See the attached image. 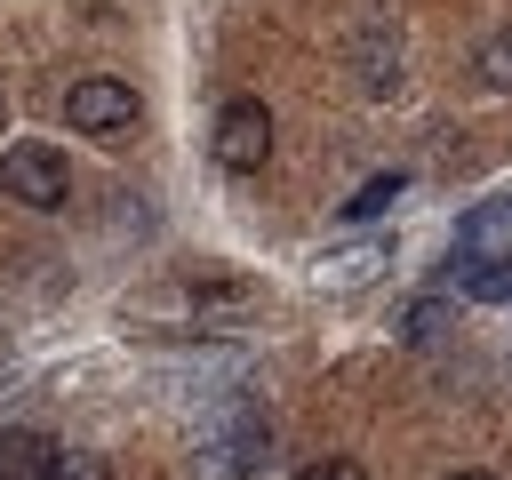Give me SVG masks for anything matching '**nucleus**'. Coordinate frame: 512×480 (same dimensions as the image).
I'll use <instances>...</instances> for the list:
<instances>
[{
	"instance_id": "f257e3e1",
	"label": "nucleus",
	"mask_w": 512,
	"mask_h": 480,
	"mask_svg": "<svg viewBox=\"0 0 512 480\" xmlns=\"http://www.w3.org/2000/svg\"><path fill=\"white\" fill-rule=\"evenodd\" d=\"M208 152H216L224 176H256V168L272 160V112H264L256 96H232V104L216 112V128H208Z\"/></svg>"
},
{
	"instance_id": "f03ea898",
	"label": "nucleus",
	"mask_w": 512,
	"mask_h": 480,
	"mask_svg": "<svg viewBox=\"0 0 512 480\" xmlns=\"http://www.w3.org/2000/svg\"><path fill=\"white\" fill-rule=\"evenodd\" d=\"M0 192H8L16 208H64L72 168H64L56 144H8V152H0Z\"/></svg>"
},
{
	"instance_id": "7ed1b4c3",
	"label": "nucleus",
	"mask_w": 512,
	"mask_h": 480,
	"mask_svg": "<svg viewBox=\"0 0 512 480\" xmlns=\"http://www.w3.org/2000/svg\"><path fill=\"white\" fill-rule=\"evenodd\" d=\"M64 120L80 128V136H128L136 128V88L128 80H72V96H64Z\"/></svg>"
},
{
	"instance_id": "20e7f679",
	"label": "nucleus",
	"mask_w": 512,
	"mask_h": 480,
	"mask_svg": "<svg viewBox=\"0 0 512 480\" xmlns=\"http://www.w3.org/2000/svg\"><path fill=\"white\" fill-rule=\"evenodd\" d=\"M432 288H440V296H464V304H504V296H512V256H472V248H456V264H440Z\"/></svg>"
},
{
	"instance_id": "39448f33",
	"label": "nucleus",
	"mask_w": 512,
	"mask_h": 480,
	"mask_svg": "<svg viewBox=\"0 0 512 480\" xmlns=\"http://www.w3.org/2000/svg\"><path fill=\"white\" fill-rule=\"evenodd\" d=\"M504 240H512V192H504V200H480V208H464V216H456V248L496 256Z\"/></svg>"
},
{
	"instance_id": "423d86ee",
	"label": "nucleus",
	"mask_w": 512,
	"mask_h": 480,
	"mask_svg": "<svg viewBox=\"0 0 512 480\" xmlns=\"http://www.w3.org/2000/svg\"><path fill=\"white\" fill-rule=\"evenodd\" d=\"M48 472H56L48 432H0V480H48Z\"/></svg>"
},
{
	"instance_id": "0eeeda50",
	"label": "nucleus",
	"mask_w": 512,
	"mask_h": 480,
	"mask_svg": "<svg viewBox=\"0 0 512 480\" xmlns=\"http://www.w3.org/2000/svg\"><path fill=\"white\" fill-rule=\"evenodd\" d=\"M192 312L200 320H248L256 312V280H200L192 288Z\"/></svg>"
},
{
	"instance_id": "6e6552de",
	"label": "nucleus",
	"mask_w": 512,
	"mask_h": 480,
	"mask_svg": "<svg viewBox=\"0 0 512 480\" xmlns=\"http://www.w3.org/2000/svg\"><path fill=\"white\" fill-rule=\"evenodd\" d=\"M400 192H408V176H392V168H384V176H368V184L344 200V224H368V216H384Z\"/></svg>"
},
{
	"instance_id": "1a4fd4ad",
	"label": "nucleus",
	"mask_w": 512,
	"mask_h": 480,
	"mask_svg": "<svg viewBox=\"0 0 512 480\" xmlns=\"http://www.w3.org/2000/svg\"><path fill=\"white\" fill-rule=\"evenodd\" d=\"M440 320H448V304H440V288H432V296H416V304L400 312V336H408V344H432Z\"/></svg>"
},
{
	"instance_id": "9d476101",
	"label": "nucleus",
	"mask_w": 512,
	"mask_h": 480,
	"mask_svg": "<svg viewBox=\"0 0 512 480\" xmlns=\"http://www.w3.org/2000/svg\"><path fill=\"white\" fill-rule=\"evenodd\" d=\"M48 480H112V464L96 448H56V472Z\"/></svg>"
},
{
	"instance_id": "9b49d317",
	"label": "nucleus",
	"mask_w": 512,
	"mask_h": 480,
	"mask_svg": "<svg viewBox=\"0 0 512 480\" xmlns=\"http://www.w3.org/2000/svg\"><path fill=\"white\" fill-rule=\"evenodd\" d=\"M480 80H488V88H512V32H496V40L480 48Z\"/></svg>"
},
{
	"instance_id": "f8f14e48",
	"label": "nucleus",
	"mask_w": 512,
	"mask_h": 480,
	"mask_svg": "<svg viewBox=\"0 0 512 480\" xmlns=\"http://www.w3.org/2000/svg\"><path fill=\"white\" fill-rule=\"evenodd\" d=\"M296 480H368V472H360L352 456H312V464H304Z\"/></svg>"
},
{
	"instance_id": "ddd939ff",
	"label": "nucleus",
	"mask_w": 512,
	"mask_h": 480,
	"mask_svg": "<svg viewBox=\"0 0 512 480\" xmlns=\"http://www.w3.org/2000/svg\"><path fill=\"white\" fill-rule=\"evenodd\" d=\"M448 480H496V472H448Z\"/></svg>"
},
{
	"instance_id": "4468645a",
	"label": "nucleus",
	"mask_w": 512,
	"mask_h": 480,
	"mask_svg": "<svg viewBox=\"0 0 512 480\" xmlns=\"http://www.w3.org/2000/svg\"><path fill=\"white\" fill-rule=\"evenodd\" d=\"M0 128H8V96H0Z\"/></svg>"
}]
</instances>
